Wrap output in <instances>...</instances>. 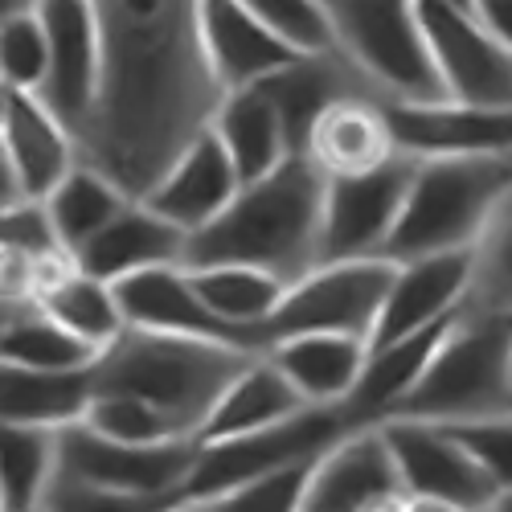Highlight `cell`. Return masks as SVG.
<instances>
[{
	"label": "cell",
	"instance_id": "6da1fadb",
	"mask_svg": "<svg viewBox=\"0 0 512 512\" xmlns=\"http://www.w3.org/2000/svg\"><path fill=\"white\" fill-rule=\"evenodd\" d=\"M103 95L78 136L87 164L144 197L226 99L205 50V0H95Z\"/></svg>",
	"mask_w": 512,
	"mask_h": 512
},
{
	"label": "cell",
	"instance_id": "7a4b0ae2",
	"mask_svg": "<svg viewBox=\"0 0 512 512\" xmlns=\"http://www.w3.org/2000/svg\"><path fill=\"white\" fill-rule=\"evenodd\" d=\"M324 173L295 152L271 177L250 181L226 205L222 218L189 238L185 267L246 263L279 275L283 283L304 279L320 267V218H324Z\"/></svg>",
	"mask_w": 512,
	"mask_h": 512
},
{
	"label": "cell",
	"instance_id": "3957f363",
	"mask_svg": "<svg viewBox=\"0 0 512 512\" xmlns=\"http://www.w3.org/2000/svg\"><path fill=\"white\" fill-rule=\"evenodd\" d=\"M250 349L226 340H201L177 332L127 328L95 361L99 394H136L173 414L193 439L213 414L226 386L250 361Z\"/></svg>",
	"mask_w": 512,
	"mask_h": 512
},
{
	"label": "cell",
	"instance_id": "277c9868",
	"mask_svg": "<svg viewBox=\"0 0 512 512\" xmlns=\"http://www.w3.org/2000/svg\"><path fill=\"white\" fill-rule=\"evenodd\" d=\"M508 185V160H414V181L381 259L410 263L426 254L472 250Z\"/></svg>",
	"mask_w": 512,
	"mask_h": 512
},
{
	"label": "cell",
	"instance_id": "5b68a950",
	"mask_svg": "<svg viewBox=\"0 0 512 512\" xmlns=\"http://www.w3.org/2000/svg\"><path fill=\"white\" fill-rule=\"evenodd\" d=\"M512 410V316L463 308L394 418L472 422Z\"/></svg>",
	"mask_w": 512,
	"mask_h": 512
},
{
	"label": "cell",
	"instance_id": "8992f818",
	"mask_svg": "<svg viewBox=\"0 0 512 512\" xmlns=\"http://www.w3.org/2000/svg\"><path fill=\"white\" fill-rule=\"evenodd\" d=\"M345 54L381 103L447 99L414 0H324Z\"/></svg>",
	"mask_w": 512,
	"mask_h": 512
},
{
	"label": "cell",
	"instance_id": "52a82bcc",
	"mask_svg": "<svg viewBox=\"0 0 512 512\" xmlns=\"http://www.w3.org/2000/svg\"><path fill=\"white\" fill-rule=\"evenodd\" d=\"M349 431H353V422L345 406H308L304 414L263 426V431L201 443L193 476L185 484V500H209L259 476L283 472V467L312 463Z\"/></svg>",
	"mask_w": 512,
	"mask_h": 512
},
{
	"label": "cell",
	"instance_id": "ba28073f",
	"mask_svg": "<svg viewBox=\"0 0 512 512\" xmlns=\"http://www.w3.org/2000/svg\"><path fill=\"white\" fill-rule=\"evenodd\" d=\"M394 271L398 263L390 259H349L312 267L304 279L287 287L271 320V340L295 332H349L369 340L381 308H386Z\"/></svg>",
	"mask_w": 512,
	"mask_h": 512
},
{
	"label": "cell",
	"instance_id": "9c48e42d",
	"mask_svg": "<svg viewBox=\"0 0 512 512\" xmlns=\"http://www.w3.org/2000/svg\"><path fill=\"white\" fill-rule=\"evenodd\" d=\"M78 160L74 132L46 99L0 87V209L46 201Z\"/></svg>",
	"mask_w": 512,
	"mask_h": 512
},
{
	"label": "cell",
	"instance_id": "30bf717a",
	"mask_svg": "<svg viewBox=\"0 0 512 512\" xmlns=\"http://www.w3.org/2000/svg\"><path fill=\"white\" fill-rule=\"evenodd\" d=\"M414 181V156H394L390 164L361 177H332L324 185L320 218V263L381 259L398 213Z\"/></svg>",
	"mask_w": 512,
	"mask_h": 512
},
{
	"label": "cell",
	"instance_id": "8fae6325",
	"mask_svg": "<svg viewBox=\"0 0 512 512\" xmlns=\"http://www.w3.org/2000/svg\"><path fill=\"white\" fill-rule=\"evenodd\" d=\"M431 58L443 78V95L459 103L512 107V50L476 17V9L455 0H414Z\"/></svg>",
	"mask_w": 512,
	"mask_h": 512
},
{
	"label": "cell",
	"instance_id": "7c38bea8",
	"mask_svg": "<svg viewBox=\"0 0 512 512\" xmlns=\"http://www.w3.org/2000/svg\"><path fill=\"white\" fill-rule=\"evenodd\" d=\"M377 426L386 431V443L398 459L406 496L447 500L463 512H488L496 504L500 488L451 426L426 418H386Z\"/></svg>",
	"mask_w": 512,
	"mask_h": 512
},
{
	"label": "cell",
	"instance_id": "4fadbf2b",
	"mask_svg": "<svg viewBox=\"0 0 512 512\" xmlns=\"http://www.w3.org/2000/svg\"><path fill=\"white\" fill-rule=\"evenodd\" d=\"M201 439L177 443H123L91 431L87 422L62 431V476L148 496H181L193 476Z\"/></svg>",
	"mask_w": 512,
	"mask_h": 512
},
{
	"label": "cell",
	"instance_id": "5bb4252c",
	"mask_svg": "<svg viewBox=\"0 0 512 512\" xmlns=\"http://www.w3.org/2000/svg\"><path fill=\"white\" fill-rule=\"evenodd\" d=\"M50 37V74L41 99L74 132H87L103 95V21L95 0H37Z\"/></svg>",
	"mask_w": 512,
	"mask_h": 512
},
{
	"label": "cell",
	"instance_id": "9a60e30c",
	"mask_svg": "<svg viewBox=\"0 0 512 512\" xmlns=\"http://www.w3.org/2000/svg\"><path fill=\"white\" fill-rule=\"evenodd\" d=\"M402 156L414 160H512V107H484L459 99L386 103Z\"/></svg>",
	"mask_w": 512,
	"mask_h": 512
},
{
	"label": "cell",
	"instance_id": "2e32d148",
	"mask_svg": "<svg viewBox=\"0 0 512 512\" xmlns=\"http://www.w3.org/2000/svg\"><path fill=\"white\" fill-rule=\"evenodd\" d=\"M472 275H476L472 250H447V254H426V259L398 263L386 308H381L377 328L369 336V349L402 340L447 316H459L467 308V295H472Z\"/></svg>",
	"mask_w": 512,
	"mask_h": 512
},
{
	"label": "cell",
	"instance_id": "e0dca14e",
	"mask_svg": "<svg viewBox=\"0 0 512 512\" xmlns=\"http://www.w3.org/2000/svg\"><path fill=\"white\" fill-rule=\"evenodd\" d=\"M402 472L381 426H353L312 467L304 512H365L369 504L398 496Z\"/></svg>",
	"mask_w": 512,
	"mask_h": 512
},
{
	"label": "cell",
	"instance_id": "ac0fdd59",
	"mask_svg": "<svg viewBox=\"0 0 512 512\" xmlns=\"http://www.w3.org/2000/svg\"><path fill=\"white\" fill-rule=\"evenodd\" d=\"M238 189H242L238 164L209 123L140 201H148L156 213H164L168 222H177L193 238L213 218H222L226 205L238 197Z\"/></svg>",
	"mask_w": 512,
	"mask_h": 512
},
{
	"label": "cell",
	"instance_id": "d6986e66",
	"mask_svg": "<svg viewBox=\"0 0 512 512\" xmlns=\"http://www.w3.org/2000/svg\"><path fill=\"white\" fill-rule=\"evenodd\" d=\"M115 291H119L127 328L177 332V336H201V340H226V345L263 353V349H254L238 328H230L226 320H218L209 312V304L201 300V291H197V283H193L185 263L127 275V279L115 283Z\"/></svg>",
	"mask_w": 512,
	"mask_h": 512
},
{
	"label": "cell",
	"instance_id": "ffe728a7",
	"mask_svg": "<svg viewBox=\"0 0 512 512\" xmlns=\"http://www.w3.org/2000/svg\"><path fill=\"white\" fill-rule=\"evenodd\" d=\"M205 50L226 91L259 87L295 58H304L246 0H205Z\"/></svg>",
	"mask_w": 512,
	"mask_h": 512
},
{
	"label": "cell",
	"instance_id": "44dd1931",
	"mask_svg": "<svg viewBox=\"0 0 512 512\" xmlns=\"http://www.w3.org/2000/svg\"><path fill=\"white\" fill-rule=\"evenodd\" d=\"M304 156L324 173V181L332 177H361L373 168L390 164L398 152L394 127L386 115V103L377 95H349L332 103L308 132Z\"/></svg>",
	"mask_w": 512,
	"mask_h": 512
},
{
	"label": "cell",
	"instance_id": "7402d4cb",
	"mask_svg": "<svg viewBox=\"0 0 512 512\" xmlns=\"http://www.w3.org/2000/svg\"><path fill=\"white\" fill-rule=\"evenodd\" d=\"M74 263L107 283H119L152 267H177L189 263V230L168 222L164 213H156L148 201L136 197L111 226H103L74 254Z\"/></svg>",
	"mask_w": 512,
	"mask_h": 512
},
{
	"label": "cell",
	"instance_id": "603a6c76",
	"mask_svg": "<svg viewBox=\"0 0 512 512\" xmlns=\"http://www.w3.org/2000/svg\"><path fill=\"white\" fill-rule=\"evenodd\" d=\"M267 357L312 406H345L369 361V340L349 332H295L271 340Z\"/></svg>",
	"mask_w": 512,
	"mask_h": 512
},
{
	"label": "cell",
	"instance_id": "cb8c5ba5",
	"mask_svg": "<svg viewBox=\"0 0 512 512\" xmlns=\"http://www.w3.org/2000/svg\"><path fill=\"white\" fill-rule=\"evenodd\" d=\"M312 402L295 390V381L267 357L254 353L238 377L226 386V394L218 398L213 414L201 426V443H218V439H234V435H250L263 431V426L287 422L295 414H304Z\"/></svg>",
	"mask_w": 512,
	"mask_h": 512
},
{
	"label": "cell",
	"instance_id": "d4e9b609",
	"mask_svg": "<svg viewBox=\"0 0 512 512\" xmlns=\"http://www.w3.org/2000/svg\"><path fill=\"white\" fill-rule=\"evenodd\" d=\"M95 365L91 369H25L5 365L0 373V418L13 426H46L66 431L87 418L95 402Z\"/></svg>",
	"mask_w": 512,
	"mask_h": 512
},
{
	"label": "cell",
	"instance_id": "484cf974",
	"mask_svg": "<svg viewBox=\"0 0 512 512\" xmlns=\"http://www.w3.org/2000/svg\"><path fill=\"white\" fill-rule=\"evenodd\" d=\"M213 132L222 136L226 152L234 156L242 185L271 177L279 164H287L295 156L283 111L275 107L263 82L259 87L226 91V99L218 103V115H213Z\"/></svg>",
	"mask_w": 512,
	"mask_h": 512
},
{
	"label": "cell",
	"instance_id": "4316f807",
	"mask_svg": "<svg viewBox=\"0 0 512 512\" xmlns=\"http://www.w3.org/2000/svg\"><path fill=\"white\" fill-rule=\"evenodd\" d=\"M201 300L209 304V312L226 320L230 328H238L254 349L271 345V320L283 304V295L291 283H283L279 275L263 271V267H246V263H213V267H189Z\"/></svg>",
	"mask_w": 512,
	"mask_h": 512
},
{
	"label": "cell",
	"instance_id": "83f0119b",
	"mask_svg": "<svg viewBox=\"0 0 512 512\" xmlns=\"http://www.w3.org/2000/svg\"><path fill=\"white\" fill-rule=\"evenodd\" d=\"M0 259H5V295H37L74 263V254L54 230L46 201H21L0 213Z\"/></svg>",
	"mask_w": 512,
	"mask_h": 512
},
{
	"label": "cell",
	"instance_id": "f1b7e54d",
	"mask_svg": "<svg viewBox=\"0 0 512 512\" xmlns=\"http://www.w3.org/2000/svg\"><path fill=\"white\" fill-rule=\"evenodd\" d=\"M0 353H5V365L25 369H91L99 361V349L54 320L33 295H5Z\"/></svg>",
	"mask_w": 512,
	"mask_h": 512
},
{
	"label": "cell",
	"instance_id": "f546056e",
	"mask_svg": "<svg viewBox=\"0 0 512 512\" xmlns=\"http://www.w3.org/2000/svg\"><path fill=\"white\" fill-rule=\"evenodd\" d=\"M62 476V431L13 426L0 435V512H41Z\"/></svg>",
	"mask_w": 512,
	"mask_h": 512
},
{
	"label": "cell",
	"instance_id": "4dcf8cb0",
	"mask_svg": "<svg viewBox=\"0 0 512 512\" xmlns=\"http://www.w3.org/2000/svg\"><path fill=\"white\" fill-rule=\"evenodd\" d=\"M33 300L46 308L54 320H62L74 336H82L87 345H95L99 353L127 332V316L119 304L115 283L87 275L78 263H70L66 271H58L46 287H41Z\"/></svg>",
	"mask_w": 512,
	"mask_h": 512
},
{
	"label": "cell",
	"instance_id": "1f68e13d",
	"mask_svg": "<svg viewBox=\"0 0 512 512\" xmlns=\"http://www.w3.org/2000/svg\"><path fill=\"white\" fill-rule=\"evenodd\" d=\"M132 201L136 197L127 193L119 181H111L103 168L78 160L74 173L46 197V209H50V222L62 234L66 250L78 254L103 226H111Z\"/></svg>",
	"mask_w": 512,
	"mask_h": 512
},
{
	"label": "cell",
	"instance_id": "d6a6232c",
	"mask_svg": "<svg viewBox=\"0 0 512 512\" xmlns=\"http://www.w3.org/2000/svg\"><path fill=\"white\" fill-rule=\"evenodd\" d=\"M472 254H476V275H472L467 308L512 316V185L496 201Z\"/></svg>",
	"mask_w": 512,
	"mask_h": 512
},
{
	"label": "cell",
	"instance_id": "836d02e7",
	"mask_svg": "<svg viewBox=\"0 0 512 512\" xmlns=\"http://www.w3.org/2000/svg\"><path fill=\"white\" fill-rule=\"evenodd\" d=\"M91 431L107 435V439H123V443H177V439H193L185 426L160 410L148 398L136 394H95L87 418Z\"/></svg>",
	"mask_w": 512,
	"mask_h": 512
},
{
	"label": "cell",
	"instance_id": "e575fe53",
	"mask_svg": "<svg viewBox=\"0 0 512 512\" xmlns=\"http://www.w3.org/2000/svg\"><path fill=\"white\" fill-rule=\"evenodd\" d=\"M46 74H50V37L41 13L37 9L5 13V21H0V82L9 91L41 95Z\"/></svg>",
	"mask_w": 512,
	"mask_h": 512
},
{
	"label": "cell",
	"instance_id": "d590c367",
	"mask_svg": "<svg viewBox=\"0 0 512 512\" xmlns=\"http://www.w3.org/2000/svg\"><path fill=\"white\" fill-rule=\"evenodd\" d=\"M312 467H316V459L312 463H295V467L259 476V480L238 484V488H230L222 496H209V500H197V504L205 512H304Z\"/></svg>",
	"mask_w": 512,
	"mask_h": 512
},
{
	"label": "cell",
	"instance_id": "8d00e7d4",
	"mask_svg": "<svg viewBox=\"0 0 512 512\" xmlns=\"http://www.w3.org/2000/svg\"><path fill=\"white\" fill-rule=\"evenodd\" d=\"M271 29H279L300 54H332L336 25L324 0H246Z\"/></svg>",
	"mask_w": 512,
	"mask_h": 512
},
{
	"label": "cell",
	"instance_id": "74e56055",
	"mask_svg": "<svg viewBox=\"0 0 512 512\" xmlns=\"http://www.w3.org/2000/svg\"><path fill=\"white\" fill-rule=\"evenodd\" d=\"M181 496H148V492H119L103 484H87L74 476H58L41 512H168Z\"/></svg>",
	"mask_w": 512,
	"mask_h": 512
},
{
	"label": "cell",
	"instance_id": "f35d334b",
	"mask_svg": "<svg viewBox=\"0 0 512 512\" xmlns=\"http://www.w3.org/2000/svg\"><path fill=\"white\" fill-rule=\"evenodd\" d=\"M463 439V447L480 459V467L492 476V484L512 492V410L492 414V418H472V422H443Z\"/></svg>",
	"mask_w": 512,
	"mask_h": 512
},
{
	"label": "cell",
	"instance_id": "ab89813d",
	"mask_svg": "<svg viewBox=\"0 0 512 512\" xmlns=\"http://www.w3.org/2000/svg\"><path fill=\"white\" fill-rule=\"evenodd\" d=\"M476 17L500 37V46L512 50V0H476Z\"/></svg>",
	"mask_w": 512,
	"mask_h": 512
},
{
	"label": "cell",
	"instance_id": "60d3db41",
	"mask_svg": "<svg viewBox=\"0 0 512 512\" xmlns=\"http://www.w3.org/2000/svg\"><path fill=\"white\" fill-rule=\"evenodd\" d=\"M410 512H463L447 500H426V496H410Z\"/></svg>",
	"mask_w": 512,
	"mask_h": 512
},
{
	"label": "cell",
	"instance_id": "b9f144b4",
	"mask_svg": "<svg viewBox=\"0 0 512 512\" xmlns=\"http://www.w3.org/2000/svg\"><path fill=\"white\" fill-rule=\"evenodd\" d=\"M488 512H512V492H504V496H496V504H492Z\"/></svg>",
	"mask_w": 512,
	"mask_h": 512
},
{
	"label": "cell",
	"instance_id": "7bdbcfd3",
	"mask_svg": "<svg viewBox=\"0 0 512 512\" xmlns=\"http://www.w3.org/2000/svg\"><path fill=\"white\" fill-rule=\"evenodd\" d=\"M168 512H205L197 500H181V504H173V508H168Z\"/></svg>",
	"mask_w": 512,
	"mask_h": 512
},
{
	"label": "cell",
	"instance_id": "ee69618b",
	"mask_svg": "<svg viewBox=\"0 0 512 512\" xmlns=\"http://www.w3.org/2000/svg\"><path fill=\"white\" fill-rule=\"evenodd\" d=\"M455 5H467V9H472V5H476V0H455Z\"/></svg>",
	"mask_w": 512,
	"mask_h": 512
},
{
	"label": "cell",
	"instance_id": "f6af8a7d",
	"mask_svg": "<svg viewBox=\"0 0 512 512\" xmlns=\"http://www.w3.org/2000/svg\"><path fill=\"white\" fill-rule=\"evenodd\" d=\"M508 173H512V160H508Z\"/></svg>",
	"mask_w": 512,
	"mask_h": 512
}]
</instances>
